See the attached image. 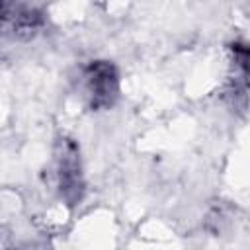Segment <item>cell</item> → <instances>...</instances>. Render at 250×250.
<instances>
[{"label": "cell", "mask_w": 250, "mask_h": 250, "mask_svg": "<svg viewBox=\"0 0 250 250\" xmlns=\"http://www.w3.org/2000/svg\"><path fill=\"white\" fill-rule=\"evenodd\" d=\"M84 78H86V96L90 98V104L94 107L111 104V100L117 94V76L111 64L96 62L86 70Z\"/></svg>", "instance_id": "2"}, {"label": "cell", "mask_w": 250, "mask_h": 250, "mask_svg": "<svg viewBox=\"0 0 250 250\" xmlns=\"http://www.w3.org/2000/svg\"><path fill=\"white\" fill-rule=\"evenodd\" d=\"M43 25V14L27 4L0 2V35L33 37Z\"/></svg>", "instance_id": "1"}]
</instances>
